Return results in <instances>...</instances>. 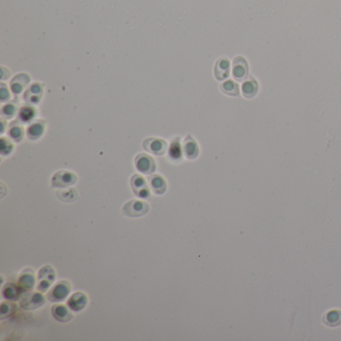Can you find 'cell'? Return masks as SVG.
<instances>
[{
  "label": "cell",
  "mask_w": 341,
  "mask_h": 341,
  "mask_svg": "<svg viewBox=\"0 0 341 341\" xmlns=\"http://www.w3.org/2000/svg\"><path fill=\"white\" fill-rule=\"evenodd\" d=\"M122 210L128 217H141L149 211V204L141 200H130L124 204Z\"/></svg>",
  "instance_id": "6da1fadb"
},
{
  "label": "cell",
  "mask_w": 341,
  "mask_h": 341,
  "mask_svg": "<svg viewBox=\"0 0 341 341\" xmlns=\"http://www.w3.org/2000/svg\"><path fill=\"white\" fill-rule=\"evenodd\" d=\"M70 291H71V284L68 281L62 280L57 282L50 289V291L47 294V298L51 302H59L64 300L68 295H69Z\"/></svg>",
  "instance_id": "7a4b0ae2"
},
{
  "label": "cell",
  "mask_w": 341,
  "mask_h": 341,
  "mask_svg": "<svg viewBox=\"0 0 341 341\" xmlns=\"http://www.w3.org/2000/svg\"><path fill=\"white\" fill-rule=\"evenodd\" d=\"M76 180H77V177L73 172L67 171V170H61L56 172L53 175L51 183L53 187L65 188L75 184Z\"/></svg>",
  "instance_id": "3957f363"
},
{
  "label": "cell",
  "mask_w": 341,
  "mask_h": 341,
  "mask_svg": "<svg viewBox=\"0 0 341 341\" xmlns=\"http://www.w3.org/2000/svg\"><path fill=\"white\" fill-rule=\"evenodd\" d=\"M54 279H55V272L53 268L49 265L43 266L39 270V273H38V280H39V284L37 286L38 290L42 292L46 291L47 289H49Z\"/></svg>",
  "instance_id": "277c9868"
},
{
  "label": "cell",
  "mask_w": 341,
  "mask_h": 341,
  "mask_svg": "<svg viewBox=\"0 0 341 341\" xmlns=\"http://www.w3.org/2000/svg\"><path fill=\"white\" fill-rule=\"evenodd\" d=\"M135 166L138 171L144 174H151L155 171L156 164L154 159L148 154H138L135 158Z\"/></svg>",
  "instance_id": "5b68a950"
},
{
  "label": "cell",
  "mask_w": 341,
  "mask_h": 341,
  "mask_svg": "<svg viewBox=\"0 0 341 341\" xmlns=\"http://www.w3.org/2000/svg\"><path fill=\"white\" fill-rule=\"evenodd\" d=\"M143 148L154 155H163L167 151V143L160 138L149 137L143 141Z\"/></svg>",
  "instance_id": "8992f818"
},
{
  "label": "cell",
  "mask_w": 341,
  "mask_h": 341,
  "mask_svg": "<svg viewBox=\"0 0 341 341\" xmlns=\"http://www.w3.org/2000/svg\"><path fill=\"white\" fill-rule=\"evenodd\" d=\"M248 63L245 58L237 56L233 60L232 66V75L236 81H243L248 76Z\"/></svg>",
  "instance_id": "52a82bcc"
},
{
  "label": "cell",
  "mask_w": 341,
  "mask_h": 341,
  "mask_svg": "<svg viewBox=\"0 0 341 341\" xmlns=\"http://www.w3.org/2000/svg\"><path fill=\"white\" fill-rule=\"evenodd\" d=\"M130 183L132 190L136 196L140 198H147L149 196V188L147 186L145 179L142 176L138 174H134L131 178Z\"/></svg>",
  "instance_id": "ba28073f"
},
{
  "label": "cell",
  "mask_w": 341,
  "mask_h": 341,
  "mask_svg": "<svg viewBox=\"0 0 341 341\" xmlns=\"http://www.w3.org/2000/svg\"><path fill=\"white\" fill-rule=\"evenodd\" d=\"M44 301L45 299L42 294L33 292V293H28L25 295V296H23V298H22L20 302V305L24 309H35L42 306L44 304Z\"/></svg>",
  "instance_id": "9c48e42d"
},
{
  "label": "cell",
  "mask_w": 341,
  "mask_h": 341,
  "mask_svg": "<svg viewBox=\"0 0 341 341\" xmlns=\"http://www.w3.org/2000/svg\"><path fill=\"white\" fill-rule=\"evenodd\" d=\"M229 71H230L229 60L225 57L219 58L216 61L215 67H214L215 78L219 81H223L229 76Z\"/></svg>",
  "instance_id": "30bf717a"
},
{
  "label": "cell",
  "mask_w": 341,
  "mask_h": 341,
  "mask_svg": "<svg viewBox=\"0 0 341 341\" xmlns=\"http://www.w3.org/2000/svg\"><path fill=\"white\" fill-rule=\"evenodd\" d=\"M88 302V298L83 292H75L73 293L70 298L67 301V305L72 311L78 312L82 310Z\"/></svg>",
  "instance_id": "8fae6325"
},
{
  "label": "cell",
  "mask_w": 341,
  "mask_h": 341,
  "mask_svg": "<svg viewBox=\"0 0 341 341\" xmlns=\"http://www.w3.org/2000/svg\"><path fill=\"white\" fill-rule=\"evenodd\" d=\"M51 311H52L53 317L60 322H68L73 318V315L69 311V309L62 304H55L52 307Z\"/></svg>",
  "instance_id": "7c38bea8"
},
{
  "label": "cell",
  "mask_w": 341,
  "mask_h": 341,
  "mask_svg": "<svg viewBox=\"0 0 341 341\" xmlns=\"http://www.w3.org/2000/svg\"><path fill=\"white\" fill-rule=\"evenodd\" d=\"M258 92V83L257 81L250 77L242 84V94L246 98H253Z\"/></svg>",
  "instance_id": "4fadbf2b"
},
{
  "label": "cell",
  "mask_w": 341,
  "mask_h": 341,
  "mask_svg": "<svg viewBox=\"0 0 341 341\" xmlns=\"http://www.w3.org/2000/svg\"><path fill=\"white\" fill-rule=\"evenodd\" d=\"M34 275H33V270L31 269H25L24 271H22V273L19 277V286L23 288L24 290H30L34 286Z\"/></svg>",
  "instance_id": "5bb4252c"
},
{
  "label": "cell",
  "mask_w": 341,
  "mask_h": 341,
  "mask_svg": "<svg viewBox=\"0 0 341 341\" xmlns=\"http://www.w3.org/2000/svg\"><path fill=\"white\" fill-rule=\"evenodd\" d=\"M24 289L20 287V286H16L15 284H12V283H9L7 284L3 290H2V294H3V296L6 298V299H9V300H17L20 298V296L22 295V293H23Z\"/></svg>",
  "instance_id": "9a60e30c"
},
{
  "label": "cell",
  "mask_w": 341,
  "mask_h": 341,
  "mask_svg": "<svg viewBox=\"0 0 341 341\" xmlns=\"http://www.w3.org/2000/svg\"><path fill=\"white\" fill-rule=\"evenodd\" d=\"M29 76L25 73H20L13 78L11 82V89L15 94H19L23 91V88L28 84Z\"/></svg>",
  "instance_id": "2e32d148"
},
{
  "label": "cell",
  "mask_w": 341,
  "mask_h": 341,
  "mask_svg": "<svg viewBox=\"0 0 341 341\" xmlns=\"http://www.w3.org/2000/svg\"><path fill=\"white\" fill-rule=\"evenodd\" d=\"M184 154L186 158L188 159H194L199 154V148L195 140L191 137V136H187L184 141V147H183Z\"/></svg>",
  "instance_id": "e0dca14e"
},
{
  "label": "cell",
  "mask_w": 341,
  "mask_h": 341,
  "mask_svg": "<svg viewBox=\"0 0 341 341\" xmlns=\"http://www.w3.org/2000/svg\"><path fill=\"white\" fill-rule=\"evenodd\" d=\"M323 322L330 327H337L341 325V310L333 309L323 316Z\"/></svg>",
  "instance_id": "ac0fdd59"
},
{
  "label": "cell",
  "mask_w": 341,
  "mask_h": 341,
  "mask_svg": "<svg viewBox=\"0 0 341 341\" xmlns=\"http://www.w3.org/2000/svg\"><path fill=\"white\" fill-rule=\"evenodd\" d=\"M150 185L155 194H163L166 191V182L162 176L153 175L149 179Z\"/></svg>",
  "instance_id": "d6986e66"
},
{
  "label": "cell",
  "mask_w": 341,
  "mask_h": 341,
  "mask_svg": "<svg viewBox=\"0 0 341 341\" xmlns=\"http://www.w3.org/2000/svg\"><path fill=\"white\" fill-rule=\"evenodd\" d=\"M220 89L223 93L229 96H238L239 95V87L236 82L233 80H227L220 84Z\"/></svg>",
  "instance_id": "ffe728a7"
},
{
  "label": "cell",
  "mask_w": 341,
  "mask_h": 341,
  "mask_svg": "<svg viewBox=\"0 0 341 341\" xmlns=\"http://www.w3.org/2000/svg\"><path fill=\"white\" fill-rule=\"evenodd\" d=\"M43 132H44V123L35 122L28 127L27 136H28L29 139L36 140L43 134Z\"/></svg>",
  "instance_id": "44dd1931"
},
{
  "label": "cell",
  "mask_w": 341,
  "mask_h": 341,
  "mask_svg": "<svg viewBox=\"0 0 341 341\" xmlns=\"http://www.w3.org/2000/svg\"><path fill=\"white\" fill-rule=\"evenodd\" d=\"M169 156L175 161H179L182 157V150H181L179 139H176L171 143L169 147Z\"/></svg>",
  "instance_id": "7402d4cb"
},
{
  "label": "cell",
  "mask_w": 341,
  "mask_h": 341,
  "mask_svg": "<svg viewBox=\"0 0 341 341\" xmlns=\"http://www.w3.org/2000/svg\"><path fill=\"white\" fill-rule=\"evenodd\" d=\"M77 191L75 189H68L64 191H58L57 192V197L64 202H72L75 201L77 198Z\"/></svg>",
  "instance_id": "603a6c76"
},
{
  "label": "cell",
  "mask_w": 341,
  "mask_h": 341,
  "mask_svg": "<svg viewBox=\"0 0 341 341\" xmlns=\"http://www.w3.org/2000/svg\"><path fill=\"white\" fill-rule=\"evenodd\" d=\"M35 115V112L32 108L30 107H23L21 110H20V113H19V118L21 121H23V122H28L30 121Z\"/></svg>",
  "instance_id": "cb8c5ba5"
},
{
  "label": "cell",
  "mask_w": 341,
  "mask_h": 341,
  "mask_svg": "<svg viewBox=\"0 0 341 341\" xmlns=\"http://www.w3.org/2000/svg\"><path fill=\"white\" fill-rule=\"evenodd\" d=\"M23 129H22L20 126H12L9 130V136L10 137L15 140V141H20L23 137Z\"/></svg>",
  "instance_id": "d4e9b609"
},
{
  "label": "cell",
  "mask_w": 341,
  "mask_h": 341,
  "mask_svg": "<svg viewBox=\"0 0 341 341\" xmlns=\"http://www.w3.org/2000/svg\"><path fill=\"white\" fill-rule=\"evenodd\" d=\"M15 112H16V107L13 104H6L1 110L2 116L5 118L13 117L15 115Z\"/></svg>",
  "instance_id": "484cf974"
},
{
  "label": "cell",
  "mask_w": 341,
  "mask_h": 341,
  "mask_svg": "<svg viewBox=\"0 0 341 341\" xmlns=\"http://www.w3.org/2000/svg\"><path fill=\"white\" fill-rule=\"evenodd\" d=\"M12 148H13V146L9 140H7L5 138L1 139V154L2 155L9 154L12 151Z\"/></svg>",
  "instance_id": "4316f807"
},
{
  "label": "cell",
  "mask_w": 341,
  "mask_h": 341,
  "mask_svg": "<svg viewBox=\"0 0 341 341\" xmlns=\"http://www.w3.org/2000/svg\"><path fill=\"white\" fill-rule=\"evenodd\" d=\"M0 96H1V101H5L10 98V94L5 86V84H1V91H0Z\"/></svg>",
  "instance_id": "83f0119b"
}]
</instances>
